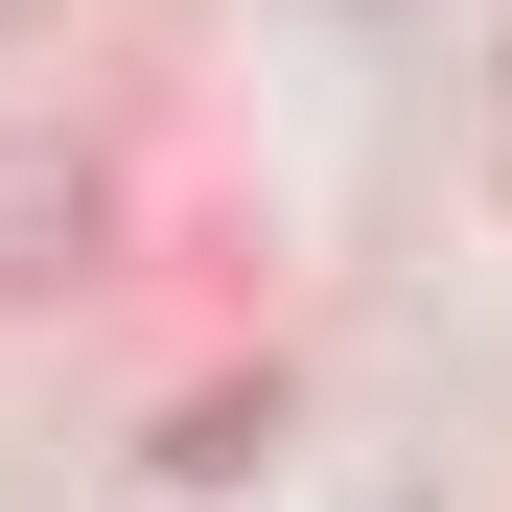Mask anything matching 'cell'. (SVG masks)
I'll list each match as a JSON object with an SVG mask.
<instances>
[{
  "instance_id": "6da1fadb",
  "label": "cell",
  "mask_w": 512,
  "mask_h": 512,
  "mask_svg": "<svg viewBox=\"0 0 512 512\" xmlns=\"http://www.w3.org/2000/svg\"><path fill=\"white\" fill-rule=\"evenodd\" d=\"M489 187H512V47H489Z\"/></svg>"
}]
</instances>
